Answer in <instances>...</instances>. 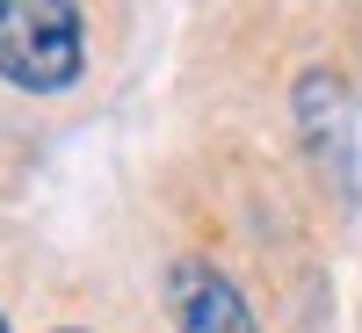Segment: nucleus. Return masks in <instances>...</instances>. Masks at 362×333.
<instances>
[{
	"mask_svg": "<svg viewBox=\"0 0 362 333\" xmlns=\"http://www.w3.org/2000/svg\"><path fill=\"white\" fill-rule=\"evenodd\" d=\"M87 66L80 0H0V80L22 95H66Z\"/></svg>",
	"mask_w": 362,
	"mask_h": 333,
	"instance_id": "nucleus-1",
	"label": "nucleus"
},
{
	"mask_svg": "<svg viewBox=\"0 0 362 333\" xmlns=\"http://www.w3.org/2000/svg\"><path fill=\"white\" fill-rule=\"evenodd\" d=\"M167 305H174V326L181 333H254V312L210 261H174L167 268Z\"/></svg>",
	"mask_w": 362,
	"mask_h": 333,
	"instance_id": "nucleus-2",
	"label": "nucleus"
},
{
	"mask_svg": "<svg viewBox=\"0 0 362 333\" xmlns=\"http://www.w3.org/2000/svg\"><path fill=\"white\" fill-rule=\"evenodd\" d=\"M0 333H8V319H0Z\"/></svg>",
	"mask_w": 362,
	"mask_h": 333,
	"instance_id": "nucleus-3",
	"label": "nucleus"
},
{
	"mask_svg": "<svg viewBox=\"0 0 362 333\" xmlns=\"http://www.w3.org/2000/svg\"><path fill=\"white\" fill-rule=\"evenodd\" d=\"M66 333H80V326H66Z\"/></svg>",
	"mask_w": 362,
	"mask_h": 333,
	"instance_id": "nucleus-4",
	"label": "nucleus"
}]
</instances>
